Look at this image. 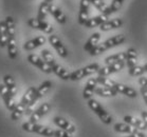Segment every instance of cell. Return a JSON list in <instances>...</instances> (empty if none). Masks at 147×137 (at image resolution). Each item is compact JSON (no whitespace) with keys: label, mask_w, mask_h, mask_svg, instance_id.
I'll use <instances>...</instances> for the list:
<instances>
[{"label":"cell","mask_w":147,"mask_h":137,"mask_svg":"<svg viewBox=\"0 0 147 137\" xmlns=\"http://www.w3.org/2000/svg\"><path fill=\"white\" fill-rule=\"evenodd\" d=\"M125 40H126L125 36H124L123 34H120V35L111 37V38L107 39V40L102 42V43H98L89 53H90L91 56H96V55H100V54L104 53L105 51L109 50V49H112V47H117V45H120V44L124 43Z\"/></svg>","instance_id":"1"},{"label":"cell","mask_w":147,"mask_h":137,"mask_svg":"<svg viewBox=\"0 0 147 137\" xmlns=\"http://www.w3.org/2000/svg\"><path fill=\"white\" fill-rule=\"evenodd\" d=\"M88 107L93 111V113L95 114V115H97V117H98L105 124H112V121H113L112 116L108 113L107 111H106V109H105L98 101H96L95 99H92V98H91V99L88 100Z\"/></svg>","instance_id":"2"},{"label":"cell","mask_w":147,"mask_h":137,"mask_svg":"<svg viewBox=\"0 0 147 137\" xmlns=\"http://www.w3.org/2000/svg\"><path fill=\"white\" fill-rule=\"evenodd\" d=\"M21 128L26 132L36 133L38 135H42V136H46V137H54V130L49 127H46V126H41V124L27 121V122L22 124Z\"/></svg>","instance_id":"3"},{"label":"cell","mask_w":147,"mask_h":137,"mask_svg":"<svg viewBox=\"0 0 147 137\" xmlns=\"http://www.w3.org/2000/svg\"><path fill=\"white\" fill-rule=\"evenodd\" d=\"M100 64L98 63H91L87 67H84L82 69H78V70L74 71L72 72L70 75V80H73V81H76V80H80L84 77H87V76H90L92 74L94 73H97V71L100 70Z\"/></svg>","instance_id":"4"},{"label":"cell","mask_w":147,"mask_h":137,"mask_svg":"<svg viewBox=\"0 0 147 137\" xmlns=\"http://www.w3.org/2000/svg\"><path fill=\"white\" fill-rule=\"evenodd\" d=\"M28 25L32 29L35 30L42 31L46 34H52L53 32V27L49 22H47L46 20H39L37 18H31L28 20Z\"/></svg>","instance_id":"5"},{"label":"cell","mask_w":147,"mask_h":137,"mask_svg":"<svg viewBox=\"0 0 147 137\" xmlns=\"http://www.w3.org/2000/svg\"><path fill=\"white\" fill-rule=\"evenodd\" d=\"M125 67V61H120V62H115L112 64H107L105 67H100V70L97 71V76L107 77L113 73H117L121 71Z\"/></svg>","instance_id":"6"},{"label":"cell","mask_w":147,"mask_h":137,"mask_svg":"<svg viewBox=\"0 0 147 137\" xmlns=\"http://www.w3.org/2000/svg\"><path fill=\"white\" fill-rule=\"evenodd\" d=\"M28 61H29L31 64L37 67L40 71H42L44 73H47V74L52 73V69H51L50 65H49L42 58H40L39 56H37L35 54H30V55L28 56Z\"/></svg>","instance_id":"7"},{"label":"cell","mask_w":147,"mask_h":137,"mask_svg":"<svg viewBox=\"0 0 147 137\" xmlns=\"http://www.w3.org/2000/svg\"><path fill=\"white\" fill-rule=\"evenodd\" d=\"M0 96L2 97V99H3L7 110L13 111L16 108L17 104L16 101H15V98L13 96H11L9 89H7V87L4 84H0Z\"/></svg>","instance_id":"8"},{"label":"cell","mask_w":147,"mask_h":137,"mask_svg":"<svg viewBox=\"0 0 147 137\" xmlns=\"http://www.w3.org/2000/svg\"><path fill=\"white\" fill-rule=\"evenodd\" d=\"M49 42L52 47L55 49V51L57 52V54L63 58L68 57V50L66 49V47L64 45V43L61 42L59 38L56 35H50L49 36Z\"/></svg>","instance_id":"9"},{"label":"cell","mask_w":147,"mask_h":137,"mask_svg":"<svg viewBox=\"0 0 147 137\" xmlns=\"http://www.w3.org/2000/svg\"><path fill=\"white\" fill-rule=\"evenodd\" d=\"M51 110V104L49 102H45L40 106L39 108H37L36 110L34 111L33 114L30 116V122H34V124H37V121H39L42 117L48 113L50 112Z\"/></svg>","instance_id":"10"},{"label":"cell","mask_w":147,"mask_h":137,"mask_svg":"<svg viewBox=\"0 0 147 137\" xmlns=\"http://www.w3.org/2000/svg\"><path fill=\"white\" fill-rule=\"evenodd\" d=\"M90 0H80V13H78V23L84 25L86 21L89 19V7H90Z\"/></svg>","instance_id":"11"},{"label":"cell","mask_w":147,"mask_h":137,"mask_svg":"<svg viewBox=\"0 0 147 137\" xmlns=\"http://www.w3.org/2000/svg\"><path fill=\"white\" fill-rule=\"evenodd\" d=\"M53 121H54V124H56L59 129L67 131V132H69V133H71V134L75 133V131H76V128H75V126H74L73 124H71L69 120H67V119L63 118V117H59V116L54 117Z\"/></svg>","instance_id":"12"},{"label":"cell","mask_w":147,"mask_h":137,"mask_svg":"<svg viewBox=\"0 0 147 137\" xmlns=\"http://www.w3.org/2000/svg\"><path fill=\"white\" fill-rule=\"evenodd\" d=\"M108 20H109V15H107V14H100L98 16L89 18L84 25L86 27H88V29H92V27H100L104 22H106Z\"/></svg>","instance_id":"13"},{"label":"cell","mask_w":147,"mask_h":137,"mask_svg":"<svg viewBox=\"0 0 147 137\" xmlns=\"http://www.w3.org/2000/svg\"><path fill=\"white\" fill-rule=\"evenodd\" d=\"M51 69H52V72H53L55 75L61 78L63 80H68V79H70V75L71 73H69L64 67H61L60 64H58L56 62V60L53 61L52 63L50 64Z\"/></svg>","instance_id":"14"},{"label":"cell","mask_w":147,"mask_h":137,"mask_svg":"<svg viewBox=\"0 0 147 137\" xmlns=\"http://www.w3.org/2000/svg\"><path fill=\"white\" fill-rule=\"evenodd\" d=\"M97 80L96 78H90L89 80L87 81V84L85 86V89H84V92H83V97L85 99H91V97L92 95L94 94L95 92V89L97 87Z\"/></svg>","instance_id":"15"},{"label":"cell","mask_w":147,"mask_h":137,"mask_svg":"<svg viewBox=\"0 0 147 137\" xmlns=\"http://www.w3.org/2000/svg\"><path fill=\"white\" fill-rule=\"evenodd\" d=\"M113 130L117 132V133H123V134H134L138 133L139 130L136 129L134 127L130 126V124H126V122H117L113 126Z\"/></svg>","instance_id":"16"},{"label":"cell","mask_w":147,"mask_h":137,"mask_svg":"<svg viewBox=\"0 0 147 137\" xmlns=\"http://www.w3.org/2000/svg\"><path fill=\"white\" fill-rule=\"evenodd\" d=\"M49 13L56 19L57 22H59L61 24H64L66 22V20H67V17H66L64 12L60 10L57 5H55L53 3H51L50 7H49Z\"/></svg>","instance_id":"17"},{"label":"cell","mask_w":147,"mask_h":137,"mask_svg":"<svg viewBox=\"0 0 147 137\" xmlns=\"http://www.w3.org/2000/svg\"><path fill=\"white\" fill-rule=\"evenodd\" d=\"M46 41H47V39H46L45 36H37L35 38H33V39H31V40H28L24 44V49L26 51H32L34 49H36V47L45 44Z\"/></svg>","instance_id":"18"},{"label":"cell","mask_w":147,"mask_h":137,"mask_svg":"<svg viewBox=\"0 0 147 137\" xmlns=\"http://www.w3.org/2000/svg\"><path fill=\"white\" fill-rule=\"evenodd\" d=\"M124 122H126V124H130L132 127H134L136 129H138L139 131H145L147 129L146 124H144L143 120H141V119H138L137 117H134L131 116V115H126V116H124Z\"/></svg>","instance_id":"19"},{"label":"cell","mask_w":147,"mask_h":137,"mask_svg":"<svg viewBox=\"0 0 147 137\" xmlns=\"http://www.w3.org/2000/svg\"><path fill=\"white\" fill-rule=\"evenodd\" d=\"M122 25H123V20L120 18H114V19H109L108 21L104 22L100 27V29L103 32H107V31L114 30V29H119Z\"/></svg>","instance_id":"20"},{"label":"cell","mask_w":147,"mask_h":137,"mask_svg":"<svg viewBox=\"0 0 147 137\" xmlns=\"http://www.w3.org/2000/svg\"><path fill=\"white\" fill-rule=\"evenodd\" d=\"M113 89L117 91V93L123 94V95L130 97V98H136V97L138 96L137 91L134 90V89H132V88L128 87V86H125V84H115V87H114Z\"/></svg>","instance_id":"21"},{"label":"cell","mask_w":147,"mask_h":137,"mask_svg":"<svg viewBox=\"0 0 147 137\" xmlns=\"http://www.w3.org/2000/svg\"><path fill=\"white\" fill-rule=\"evenodd\" d=\"M51 87H52V82H51L50 80L44 81L42 84H40L39 87L37 88L36 93H35V96H34L33 100H35V101L39 100L41 97H44L45 95H46V93H47L48 91L50 90Z\"/></svg>","instance_id":"22"},{"label":"cell","mask_w":147,"mask_h":137,"mask_svg":"<svg viewBox=\"0 0 147 137\" xmlns=\"http://www.w3.org/2000/svg\"><path fill=\"white\" fill-rule=\"evenodd\" d=\"M126 62L129 69L138 65V52L134 47H129L126 51Z\"/></svg>","instance_id":"23"},{"label":"cell","mask_w":147,"mask_h":137,"mask_svg":"<svg viewBox=\"0 0 147 137\" xmlns=\"http://www.w3.org/2000/svg\"><path fill=\"white\" fill-rule=\"evenodd\" d=\"M100 33L92 34V35L90 36V38L87 40V42L85 43V45H84V50L88 51V52L92 51L94 47L98 44V41H100Z\"/></svg>","instance_id":"24"},{"label":"cell","mask_w":147,"mask_h":137,"mask_svg":"<svg viewBox=\"0 0 147 137\" xmlns=\"http://www.w3.org/2000/svg\"><path fill=\"white\" fill-rule=\"evenodd\" d=\"M7 54H9V57L11 59H15L17 57V42H16V38L15 36L13 37H9V41H7Z\"/></svg>","instance_id":"25"},{"label":"cell","mask_w":147,"mask_h":137,"mask_svg":"<svg viewBox=\"0 0 147 137\" xmlns=\"http://www.w3.org/2000/svg\"><path fill=\"white\" fill-rule=\"evenodd\" d=\"M94 93L100 97H114L117 96V92L112 88H106V87H96Z\"/></svg>","instance_id":"26"},{"label":"cell","mask_w":147,"mask_h":137,"mask_svg":"<svg viewBox=\"0 0 147 137\" xmlns=\"http://www.w3.org/2000/svg\"><path fill=\"white\" fill-rule=\"evenodd\" d=\"M9 34L4 21H0V47H4L7 45Z\"/></svg>","instance_id":"27"},{"label":"cell","mask_w":147,"mask_h":137,"mask_svg":"<svg viewBox=\"0 0 147 137\" xmlns=\"http://www.w3.org/2000/svg\"><path fill=\"white\" fill-rule=\"evenodd\" d=\"M3 82L4 84L9 89V92H10L11 96L15 97L17 93V87H16V84H15V81H14L13 77L10 76V75H5L3 77Z\"/></svg>","instance_id":"28"},{"label":"cell","mask_w":147,"mask_h":137,"mask_svg":"<svg viewBox=\"0 0 147 137\" xmlns=\"http://www.w3.org/2000/svg\"><path fill=\"white\" fill-rule=\"evenodd\" d=\"M36 90H37V89H36V88H34V87L29 88V89L27 90V92L24 94V96H22V98H21L20 102L24 104V106L28 107V104L33 100L34 96H35V93H36Z\"/></svg>","instance_id":"29"},{"label":"cell","mask_w":147,"mask_h":137,"mask_svg":"<svg viewBox=\"0 0 147 137\" xmlns=\"http://www.w3.org/2000/svg\"><path fill=\"white\" fill-rule=\"evenodd\" d=\"M120 61H126V52H121V53L108 56L105 59V63L107 65V64H112L115 62H120Z\"/></svg>","instance_id":"30"},{"label":"cell","mask_w":147,"mask_h":137,"mask_svg":"<svg viewBox=\"0 0 147 137\" xmlns=\"http://www.w3.org/2000/svg\"><path fill=\"white\" fill-rule=\"evenodd\" d=\"M90 2H91V4H93L94 7H96L102 14H107L109 16L111 15L110 7H108L103 0H90Z\"/></svg>","instance_id":"31"},{"label":"cell","mask_w":147,"mask_h":137,"mask_svg":"<svg viewBox=\"0 0 147 137\" xmlns=\"http://www.w3.org/2000/svg\"><path fill=\"white\" fill-rule=\"evenodd\" d=\"M26 109H27V107H26V106H24L21 102L17 104L16 108L12 111V114H11V119H12V120H14V121L18 120L20 117L24 114V112H26Z\"/></svg>","instance_id":"32"},{"label":"cell","mask_w":147,"mask_h":137,"mask_svg":"<svg viewBox=\"0 0 147 137\" xmlns=\"http://www.w3.org/2000/svg\"><path fill=\"white\" fill-rule=\"evenodd\" d=\"M51 3H48L46 1H42L41 4L39 7V10H38V15H37V19L39 20H45L47 15L49 14V7H50Z\"/></svg>","instance_id":"33"},{"label":"cell","mask_w":147,"mask_h":137,"mask_svg":"<svg viewBox=\"0 0 147 137\" xmlns=\"http://www.w3.org/2000/svg\"><path fill=\"white\" fill-rule=\"evenodd\" d=\"M97 80V84H100L102 87H106V88H112L113 89L115 87V84L117 82H115L114 80L110 79V78H107V77H103V76H97L95 77Z\"/></svg>","instance_id":"34"},{"label":"cell","mask_w":147,"mask_h":137,"mask_svg":"<svg viewBox=\"0 0 147 137\" xmlns=\"http://www.w3.org/2000/svg\"><path fill=\"white\" fill-rule=\"evenodd\" d=\"M4 22H5V25H7L9 37L15 36V22H14L13 18L11 16H7V18H5Z\"/></svg>","instance_id":"35"},{"label":"cell","mask_w":147,"mask_h":137,"mask_svg":"<svg viewBox=\"0 0 147 137\" xmlns=\"http://www.w3.org/2000/svg\"><path fill=\"white\" fill-rule=\"evenodd\" d=\"M41 57H42V59H44V60L46 61L49 65H50L53 61H55L53 55L51 54V52L49 50H42L41 51Z\"/></svg>","instance_id":"36"},{"label":"cell","mask_w":147,"mask_h":137,"mask_svg":"<svg viewBox=\"0 0 147 137\" xmlns=\"http://www.w3.org/2000/svg\"><path fill=\"white\" fill-rule=\"evenodd\" d=\"M128 73L130 76H141V75L145 74L143 70V65H136V67H131L128 70Z\"/></svg>","instance_id":"37"},{"label":"cell","mask_w":147,"mask_h":137,"mask_svg":"<svg viewBox=\"0 0 147 137\" xmlns=\"http://www.w3.org/2000/svg\"><path fill=\"white\" fill-rule=\"evenodd\" d=\"M123 2H124V0H112L110 7H110L111 14L115 13V12H117V11L120 10L121 7L123 5Z\"/></svg>","instance_id":"38"},{"label":"cell","mask_w":147,"mask_h":137,"mask_svg":"<svg viewBox=\"0 0 147 137\" xmlns=\"http://www.w3.org/2000/svg\"><path fill=\"white\" fill-rule=\"evenodd\" d=\"M54 137H72V134L65 130H54Z\"/></svg>","instance_id":"39"},{"label":"cell","mask_w":147,"mask_h":137,"mask_svg":"<svg viewBox=\"0 0 147 137\" xmlns=\"http://www.w3.org/2000/svg\"><path fill=\"white\" fill-rule=\"evenodd\" d=\"M139 84L141 87V90L147 91V76H142L139 78Z\"/></svg>","instance_id":"40"},{"label":"cell","mask_w":147,"mask_h":137,"mask_svg":"<svg viewBox=\"0 0 147 137\" xmlns=\"http://www.w3.org/2000/svg\"><path fill=\"white\" fill-rule=\"evenodd\" d=\"M125 137H145V134L143 132H138V133H134V134H130V135H128V136H125Z\"/></svg>","instance_id":"41"},{"label":"cell","mask_w":147,"mask_h":137,"mask_svg":"<svg viewBox=\"0 0 147 137\" xmlns=\"http://www.w3.org/2000/svg\"><path fill=\"white\" fill-rule=\"evenodd\" d=\"M141 116H142V120L144 121V124H146V127H147V112L146 111H142V112H141Z\"/></svg>","instance_id":"42"},{"label":"cell","mask_w":147,"mask_h":137,"mask_svg":"<svg viewBox=\"0 0 147 137\" xmlns=\"http://www.w3.org/2000/svg\"><path fill=\"white\" fill-rule=\"evenodd\" d=\"M141 93H142V96H143V99H144V101H145V104H147V91L141 90Z\"/></svg>","instance_id":"43"},{"label":"cell","mask_w":147,"mask_h":137,"mask_svg":"<svg viewBox=\"0 0 147 137\" xmlns=\"http://www.w3.org/2000/svg\"><path fill=\"white\" fill-rule=\"evenodd\" d=\"M143 70H144V73H147V63H145L143 65Z\"/></svg>","instance_id":"44"},{"label":"cell","mask_w":147,"mask_h":137,"mask_svg":"<svg viewBox=\"0 0 147 137\" xmlns=\"http://www.w3.org/2000/svg\"><path fill=\"white\" fill-rule=\"evenodd\" d=\"M44 1H46V2H48V3H51L53 0H44Z\"/></svg>","instance_id":"45"}]
</instances>
